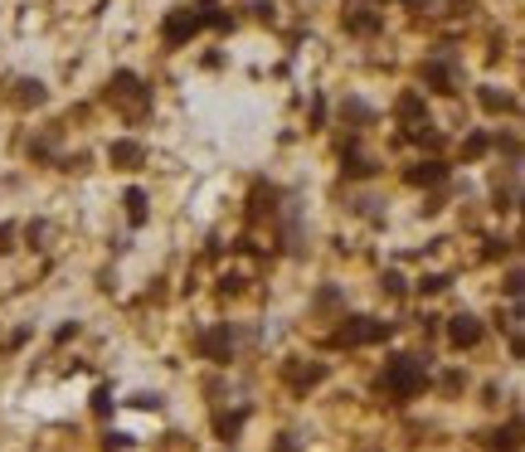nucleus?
I'll use <instances>...</instances> for the list:
<instances>
[{
    "label": "nucleus",
    "mask_w": 525,
    "mask_h": 452,
    "mask_svg": "<svg viewBox=\"0 0 525 452\" xmlns=\"http://www.w3.org/2000/svg\"><path fill=\"white\" fill-rule=\"evenodd\" d=\"M428 374V360H418V355H394V365L384 370V389L399 394V399H413L418 384H424Z\"/></svg>",
    "instance_id": "nucleus-1"
},
{
    "label": "nucleus",
    "mask_w": 525,
    "mask_h": 452,
    "mask_svg": "<svg viewBox=\"0 0 525 452\" xmlns=\"http://www.w3.org/2000/svg\"><path fill=\"white\" fill-rule=\"evenodd\" d=\"M380 335H389V321H370V316H350L341 326V341L345 346H365V341H380Z\"/></svg>",
    "instance_id": "nucleus-2"
},
{
    "label": "nucleus",
    "mask_w": 525,
    "mask_h": 452,
    "mask_svg": "<svg viewBox=\"0 0 525 452\" xmlns=\"http://www.w3.org/2000/svg\"><path fill=\"white\" fill-rule=\"evenodd\" d=\"M229 346H234L229 326H219V331H204V335H199V355H209V360H229Z\"/></svg>",
    "instance_id": "nucleus-3"
},
{
    "label": "nucleus",
    "mask_w": 525,
    "mask_h": 452,
    "mask_svg": "<svg viewBox=\"0 0 525 452\" xmlns=\"http://www.w3.org/2000/svg\"><path fill=\"white\" fill-rule=\"evenodd\" d=\"M199 25H209V15H171V20H166V39L180 44V39H190Z\"/></svg>",
    "instance_id": "nucleus-4"
},
{
    "label": "nucleus",
    "mask_w": 525,
    "mask_h": 452,
    "mask_svg": "<svg viewBox=\"0 0 525 452\" xmlns=\"http://www.w3.org/2000/svg\"><path fill=\"white\" fill-rule=\"evenodd\" d=\"M448 335H452L457 346H477V341H482V321H477V316H452Z\"/></svg>",
    "instance_id": "nucleus-5"
},
{
    "label": "nucleus",
    "mask_w": 525,
    "mask_h": 452,
    "mask_svg": "<svg viewBox=\"0 0 525 452\" xmlns=\"http://www.w3.org/2000/svg\"><path fill=\"white\" fill-rule=\"evenodd\" d=\"M108 156H112V165H127V171H132V165L141 160V146H136V141H112Z\"/></svg>",
    "instance_id": "nucleus-6"
},
{
    "label": "nucleus",
    "mask_w": 525,
    "mask_h": 452,
    "mask_svg": "<svg viewBox=\"0 0 525 452\" xmlns=\"http://www.w3.org/2000/svg\"><path fill=\"white\" fill-rule=\"evenodd\" d=\"M287 379H292V384H321V379H326V365H292Z\"/></svg>",
    "instance_id": "nucleus-7"
},
{
    "label": "nucleus",
    "mask_w": 525,
    "mask_h": 452,
    "mask_svg": "<svg viewBox=\"0 0 525 452\" xmlns=\"http://www.w3.org/2000/svg\"><path fill=\"white\" fill-rule=\"evenodd\" d=\"M408 180H413V185H433V180H443V165H438V160H424L418 171H408Z\"/></svg>",
    "instance_id": "nucleus-8"
},
{
    "label": "nucleus",
    "mask_w": 525,
    "mask_h": 452,
    "mask_svg": "<svg viewBox=\"0 0 525 452\" xmlns=\"http://www.w3.org/2000/svg\"><path fill=\"white\" fill-rule=\"evenodd\" d=\"M428 83L443 88V93H452V69H448L443 59H433V64H428Z\"/></svg>",
    "instance_id": "nucleus-9"
},
{
    "label": "nucleus",
    "mask_w": 525,
    "mask_h": 452,
    "mask_svg": "<svg viewBox=\"0 0 525 452\" xmlns=\"http://www.w3.org/2000/svg\"><path fill=\"white\" fill-rule=\"evenodd\" d=\"M127 209H132V224H141L146 219V195L141 190H127Z\"/></svg>",
    "instance_id": "nucleus-10"
},
{
    "label": "nucleus",
    "mask_w": 525,
    "mask_h": 452,
    "mask_svg": "<svg viewBox=\"0 0 525 452\" xmlns=\"http://www.w3.org/2000/svg\"><path fill=\"white\" fill-rule=\"evenodd\" d=\"M239 428H243V414H229V418H219V433H224V438H234Z\"/></svg>",
    "instance_id": "nucleus-11"
},
{
    "label": "nucleus",
    "mask_w": 525,
    "mask_h": 452,
    "mask_svg": "<svg viewBox=\"0 0 525 452\" xmlns=\"http://www.w3.org/2000/svg\"><path fill=\"white\" fill-rule=\"evenodd\" d=\"M25 93H20V102H44V88L39 83H20Z\"/></svg>",
    "instance_id": "nucleus-12"
},
{
    "label": "nucleus",
    "mask_w": 525,
    "mask_h": 452,
    "mask_svg": "<svg viewBox=\"0 0 525 452\" xmlns=\"http://www.w3.org/2000/svg\"><path fill=\"white\" fill-rule=\"evenodd\" d=\"M384 292H389V297L404 292V277H399V272H384Z\"/></svg>",
    "instance_id": "nucleus-13"
},
{
    "label": "nucleus",
    "mask_w": 525,
    "mask_h": 452,
    "mask_svg": "<svg viewBox=\"0 0 525 452\" xmlns=\"http://www.w3.org/2000/svg\"><path fill=\"white\" fill-rule=\"evenodd\" d=\"M93 409H97V414H108V409H112V394H108V389H97V394H93Z\"/></svg>",
    "instance_id": "nucleus-14"
},
{
    "label": "nucleus",
    "mask_w": 525,
    "mask_h": 452,
    "mask_svg": "<svg viewBox=\"0 0 525 452\" xmlns=\"http://www.w3.org/2000/svg\"><path fill=\"white\" fill-rule=\"evenodd\" d=\"M418 287H424V292H443V287H448V277H424Z\"/></svg>",
    "instance_id": "nucleus-15"
},
{
    "label": "nucleus",
    "mask_w": 525,
    "mask_h": 452,
    "mask_svg": "<svg viewBox=\"0 0 525 452\" xmlns=\"http://www.w3.org/2000/svg\"><path fill=\"white\" fill-rule=\"evenodd\" d=\"M132 404H136V409H161V399H156V394H136Z\"/></svg>",
    "instance_id": "nucleus-16"
},
{
    "label": "nucleus",
    "mask_w": 525,
    "mask_h": 452,
    "mask_svg": "<svg viewBox=\"0 0 525 452\" xmlns=\"http://www.w3.org/2000/svg\"><path fill=\"white\" fill-rule=\"evenodd\" d=\"M0 248H10V224H0Z\"/></svg>",
    "instance_id": "nucleus-17"
}]
</instances>
